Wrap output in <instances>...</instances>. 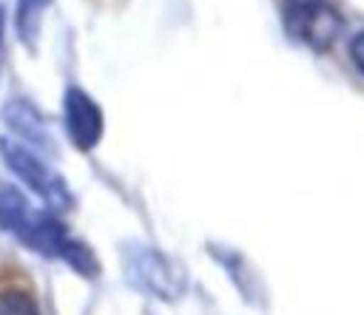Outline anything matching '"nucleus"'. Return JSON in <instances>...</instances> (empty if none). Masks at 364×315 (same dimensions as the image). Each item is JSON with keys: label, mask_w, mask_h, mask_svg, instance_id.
Returning <instances> with one entry per match:
<instances>
[{"label": "nucleus", "mask_w": 364, "mask_h": 315, "mask_svg": "<svg viewBox=\"0 0 364 315\" xmlns=\"http://www.w3.org/2000/svg\"><path fill=\"white\" fill-rule=\"evenodd\" d=\"M63 125L68 142L80 153H91L105 133V116L100 102L80 85H68L63 91Z\"/></svg>", "instance_id": "obj_4"}, {"label": "nucleus", "mask_w": 364, "mask_h": 315, "mask_svg": "<svg viewBox=\"0 0 364 315\" xmlns=\"http://www.w3.org/2000/svg\"><path fill=\"white\" fill-rule=\"evenodd\" d=\"M122 272L134 289L156 301H176L185 295L188 287L185 267L176 258L139 241L122 244Z\"/></svg>", "instance_id": "obj_1"}, {"label": "nucleus", "mask_w": 364, "mask_h": 315, "mask_svg": "<svg viewBox=\"0 0 364 315\" xmlns=\"http://www.w3.org/2000/svg\"><path fill=\"white\" fill-rule=\"evenodd\" d=\"M350 60H353V65L358 68V74H364V31H358V34L350 40Z\"/></svg>", "instance_id": "obj_8"}, {"label": "nucleus", "mask_w": 364, "mask_h": 315, "mask_svg": "<svg viewBox=\"0 0 364 315\" xmlns=\"http://www.w3.org/2000/svg\"><path fill=\"white\" fill-rule=\"evenodd\" d=\"M0 156L6 162V167L11 170V176L26 184L40 201L46 210H71L74 204V193L65 182V176L51 167L34 148H28L26 142L20 139H11V136H3L0 139Z\"/></svg>", "instance_id": "obj_2"}, {"label": "nucleus", "mask_w": 364, "mask_h": 315, "mask_svg": "<svg viewBox=\"0 0 364 315\" xmlns=\"http://www.w3.org/2000/svg\"><path fill=\"white\" fill-rule=\"evenodd\" d=\"M282 23L290 40L310 51H330L344 28V20L330 0H282Z\"/></svg>", "instance_id": "obj_3"}, {"label": "nucleus", "mask_w": 364, "mask_h": 315, "mask_svg": "<svg viewBox=\"0 0 364 315\" xmlns=\"http://www.w3.org/2000/svg\"><path fill=\"white\" fill-rule=\"evenodd\" d=\"M3 31H6V9L0 0V68H3Z\"/></svg>", "instance_id": "obj_9"}, {"label": "nucleus", "mask_w": 364, "mask_h": 315, "mask_svg": "<svg viewBox=\"0 0 364 315\" xmlns=\"http://www.w3.org/2000/svg\"><path fill=\"white\" fill-rule=\"evenodd\" d=\"M48 6L51 0H17V34L28 48H34L40 40V28Z\"/></svg>", "instance_id": "obj_6"}, {"label": "nucleus", "mask_w": 364, "mask_h": 315, "mask_svg": "<svg viewBox=\"0 0 364 315\" xmlns=\"http://www.w3.org/2000/svg\"><path fill=\"white\" fill-rule=\"evenodd\" d=\"M3 119L14 131V139L26 142L28 148L31 145L34 148H43V145L51 148V133L46 128V119L40 116V111L31 102H26V99H9L3 105Z\"/></svg>", "instance_id": "obj_5"}, {"label": "nucleus", "mask_w": 364, "mask_h": 315, "mask_svg": "<svg viewBox=\"0 0 364 315\" xmlns=\"http://www.w3.org/2000/svg\"><path fill=\"white\" fill-rule=\"evenodd\" d=\"M0 315H43L37 301L23 289H3L0 292Z\"/></svg>", "instance_id": "obj_7"}]
</instances>
